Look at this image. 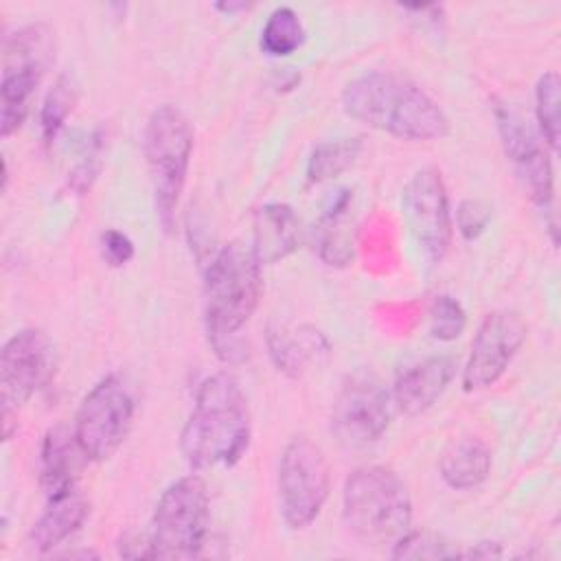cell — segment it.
<instances>
[{
  "instance_id": "6da1fadb",
  "label": "cell",
  "mask_w": 561,
  "mask_h": 561,
  "mask_svg": "<svg viewBox=\"0 0 561 561\" xmlns=\"http://www.w3.org/2000/svg\"><path fill=\"white\" fill-rule=\"evenodd\" d=\"M342 107L351 118L403 140H436L449 131L438 103L390 70H370L348 81Z\"/></svg>"
},
{
  "instance_id": "7a4b0ae2",
  "label": "cell",
  "mask_w": 561,
  "mask_h": 561,
  "mask_svg": "<svg viewBox=\"0 0 561 561\" xmlns=\"http://www.w3.org/2000/svg\"><path fill=\"white\" fill-rule=\"evenodd\" d=\"M250 408L241 383L230 373L202 381L180 436V449L195 469L232 467L250 445Z\"/></svg>"
},
{
  "instance_id": "3957f363",
  "label": "cell",
  "mask_w": 561,
  "mask_h": 561,
  "mask_svg": "<svg viewBox=\"0 0 561 561\" xmlns=\"http://www.w3.org/2000/svg\"><path fill=\"white\" fill-rule=\"evenodd\" d=\"M261 263L241 241L226 243L210 261L204 278V318L208 340L221 359H234L237 333L259 307Z\"/></svg>"
},
{
  "instance_id": "277c9868",
  "label": "cell",
  "mask_w": 561,
  "mask_h": 561,
  "mask_svg": "<svg viewBox=\"0 0 561 561\" xmlns=\"http://www.w3.org/2000/svg\"><path fill=\"white\" fill-rule=\"evenodd\" d=\"M346 528L364 543L397 541L412 522V500L405 482L388 467L355 469L342 491Z\"/></svg>"
},
{
  "instance_id": "5b68a950",
  "label": "cell",
  "mask_w": 561,
  "mask_h": 561,
  "mask_svg": "<svg viewBox=\"0 0 561 561\" xmlns=\"http://www.w3.org/2000/svg\"><path fill=\"white\" fill-rule=\"evenodd\" d=\"M142 151L149 169L156 215L169 232L175 224V208L186 184L193 153V129L188 118L175 105L156 107L145 127Z\"/></svg>"
},
{
  "instance_id": "8992f818",
  "label": "cell",
  "mask_w": 561,
  "mask_h": 561,
  "mask_svg": "<svg viewBox=\"0 0 561 561\" xmlns=\"http://www.w3.org/2000/svg\"><path fill=\"white\" fill-rule=\"evenodd\" d=\"M208 489L199 476L171 482L151 519V559H195L208 535Z\"/></svg>"
},
{
  "instance_id": "52a82bcc",
  "label": "cell",
  "mask_w": 561,
  "mask_h": 561,
  "mask_svg": "<svg viewBox=\"0 0 561 561\" xmlns=\"http://www.w3.org/2000/svg\"><path fill=\"white\" fill-rule=\"evenodd\" d=\"M136 412L131 388L121 375H107L83 397L75 416V443L88 460H107L127 438Z\"/></svg>"
},
{
  "instance_id": "ba28073f",
  "label": "cell",
  "mask_w": 561,
  "mask_h": 561,
  "mask_svg": "<svg viewBox=\"0 0 561 561\" xmlns=\"http://www.w3.org/2000/svg\"><path fill=\"white\" fill-rule=\"evenodd\" d=\"M331 489L324 451L307 436L291 438L278 460V502L285 524L307 528L322 511Z\"/></svg>"
},
{
  "instance_id": "9c48e42d",
  "label": "cell",
  "mask_w": 561,
  "mask_h": 561,
  "mask_svg": "<svg viewBox=\"0 0 561 561\" xmlns=\"http://www.w3.org/2000/svg\"><path fill=\"white\" fill-rule=\"evenodd\" d=\"M50 53L44 26H26L13 33L4 44L2 83H0V131L11 136L26 118L28 101L42 79Z\"/></svg>"
},
{
  "instance_id": "30bf717a",
  "label": "cell",
  "mask_w": 561,
  "mask_h": 561,
  "mask_svg": "<svg viewBox=\"0 0 561 561\" xmlns=\"http://www.w3.org/2000/svg\"><path fill=\"white\" fill-rule=\"evenodd\" d=\"M390 392L370 370L351 373L333 403L331 430L348 447H366L383 436L390 425Z\"/></svg>"
},
{
  "instance_id": "8fae6325",
  "label": "cell",
  "mask_w": 561,
  "mask_h": 561,
  "mask_svg": "<svg viewBox=\"0 0 561 561\" xmlns=\"http://www.w3.org/2000/svg\"><path fill=\"white\" fill-rule=\"evenodd\" d=\"M401 210L416 245L432 263H440L451 245V210L438 169L425 167L408 180Z\"/></svg>"
},
{
  "instance_id": "7c38bea8",
  "label": "cell",
  "mask_w": 561,
  "mask_h": 561,
  "mask_svg": "<svg viewBox=\"0 0 561 561\" xmlns=\"http://www.w3.org/2000/svg\"><path fill=\"white\" fill-rule=\"evenodd\" d=\"M526 335L528 327L519 313L508 309L489 313L471 342L469 359L462 368V388L467 392L491 388L506 373Z\"/></svg>"
},
{
  "instance_id": "4fadbf2b",
  "label": "cell",
  "mask_w": 561,
  "mask_h": 561,
  "mask_svg": "<svg viewBox=\"0 0 561 561\" xmlns=\"http://www.w3.org/2000/svg\"><path fill=\"white\" fill-rule=\"evenodd\" d=\"M55 348L46 333L22 329L11 335L0 353V399L2 405L20 408L53 375Z\"/></svg>"
},
{
  "instance_id": "5bb4252c",
  "label": "cell",
  "mask_w": 561,
  "mask_h": 561,
  "mask_svg": "<svg viewBox=\"0 0 561 561\" xmlns=\"http://www.w3.org/2000/svg\"><path fill=\"white\" fill-rule=\"evenodd\" d=\"M495 121L504 151L524 182V188L533 202L543 208V213H550L554 199V175L541 138L524 121V116L506 103L495 105Z\"/></svg>"
},
{
  "instance_id": "9a60e30c",
  "label": "cell",
  "mask_w": 561,
  "mask_h": 561,
  "mask_svg": "<svg viewBox=\"0 0 561 561\" xmlns=\"http://www.w3.org/2000/svg\"><path fill=\"white\" fill-rule=\"evenodd\" d=\"M454 373L456 364L451 357L445 355L427 357L414 366H408L394 381V405L408 416H416L430 410L447 390L449 381L454 379Z\"/></svg>"
},
{
  "instance_id": "2e32d148",
  "label": "cell",
  "mask_w": 561,
  "mask_h": 561,
  "mask_svg": "<svg viewBox=\"0 0 561 561\" xmlns=\"http://www.w3.org/2000/svg\"><path fill=\"white\" fill-rule=\"evenodd\" d=\"M355 213L353 191L340 188L313 226V245L318 256L331 267H344L353 261Z\"/></svg>"
},
{
  "instance_id": "e0dca14e",
  "label": "cell",
  "mask_w": 561,
  "mask_h": 561,
  "mask_svg": "<svg viewBox=\"0 0 561 561\" xmlns=\"http://www.w3.org/2000/svg\"><path fill=\"white\" fill-rule=\"evenodd\" d=\"M252 252L261 265L289 256L300 243V221L287 204H265L254 213Z\"/></svg>"
},
{
  "instance_id": "ac0fdd59",
  "label": "cell",
  "mask_w": 561,
  "mask_h": 561,
  "mask_svg": "<svg viewBox=\"0 0 561 561\" xmlns=\"http://www.w3.org/2000/svg\"><path fill=\"white\" fill-rule=\"evenodd\" d=\"M85 517L88 502L75 486L48 495L44 513L31 528V543L39 552H48L61 541H66L70 535H75L83 526Z\"/></svg>"
},
{
  "instance_id": "d6986e66",
  "label": "cell",
  "mask_w": 561,
  "mask_h": 561,
  "mask_svg": "<svg viewBox=\"0 0 561 561\" xmlns=\"http://www.w3.org/2000/svg\"><path fill=\"white\" fill-rule=\"evenodd\" d=\"M267 348L276 368L289 377H300L309 364L327 353V342L316 329H280L270 327Z\"/></svg>"
},
{
  "instance_id": "ffe728a7",
  "label": "cell",
  "mask_w": 561,
  "mask_h": 561,
  "mask_svg": "<svg viewBox=\"0 0 561 561\" xmlns=\"http://www.w3.org/2000/svg\"><path fill=\"white\" fill-rule=\"evenodd\" d=\"M438 469L447 486L456 491L476 489L491 471V451L480 438L465 436L443 451Z\"/></svg>"
},
{
  "instance_id": "44dd1931",
  "label": "cell",
  "mask_w": 561,
  "mask_h": 561,
  "mask_svg": "<svg viewBox=\"0 0 561 561\" xmlns=\"http://www.w3.org/2000/svg\"><path fill=\"white\" fill-rule=\"evenodd\" d=\"M75 451H79L75 436L55 427L44 436L42 443V486L46 495H55L75 486ZM81 454V451H79Z\"/></svg>"
},
{
  "instance_id": "7402d4cb",
  "label": "cell",
  "mask_w": 561,
  "mask_h": 561,
  "mask_svg": "<svg viewBox=\"0 0 561 561\" xmlns=\"http://www.w3.org/2000/svg\"><path fill=\"white\" fill-rule=\"evenodd\" d=\"M362 147V138H335L316 145L307 162V180L311 184H320L342 175L355 164Z\"/></svg>"
},
{
  "instance_id": "603a6c76",
  "label": "cell",
  "mask_w": 561,
  "mask_h": 561,
  "mask_svg": "<svg viewBox=\"0 0 561 561\" xmlns=\"http://www.w3.org/2000/svg\"><path fill=\"white\" fill-rule=\"evenodd\" d=\"M305 42V26L298 13L291 7H276L263 28H261V48L272 57H285L298 50Z\"/></svg>"
},
{
  "instance_id": "cb8c5ba5",
  "label": "cell",
  "mask_w": 561,
  "mask_h": 561,
  "mask_svg": "<svg viewBox=\"0 0 561 561\" xmlns=\"http://www.w3.org/2000/svg\"><path fill=\"white\" fill-rule=\"evenodd\" d=\"M75 101H77V92L72 81L68 77H59L55 85L48 90L39 112V129L46 145H50L61 131L68 114L75 107Z\"/></svg>"
},
{
  "instance_id": "d4e9b609",
  "label": "cell",
  "mask_w": 561,
  "mask_h": 561,
  "mask_svg": "<svg viewBox=\"0 0 561 561\" xmlns=\"http://www.w3.org/2000/svg\"><path fill=\"white\" fill-rule=\"evenodd\" d=\"M559 75L557 72H546L539 77L537 88H535V107H537V123L541 129V138L550 145L552 151L559 149Z\"/></svg>"
},
{
  "instance_id": "484cf974",
  "label": "cell",
  "mask_w": 561,
  "mask_h": 561,
  "mask_svg": "<svg viewBox=\"0 0 561 561\" xmlns=\"http://www.w3.org/2000/svg\"><path fill=\"white\" fill-rule=\"evenodd\" d=\"M392 559H456L460 552L443 535L432 530L403 533L390 552Z\"/></svg>"
},
{
  "instance_id": "4316f807",
  "label": "cell",
  "mask_w": 561,
  "mask_h": 561,
  "mask_svg": "<svg viewBox=\"0 0 561 561\" xmlns=\"http://www.w3.org/2000/svg\"><path fill=\"white\" fill-rule=\"evenodd\" d=\"M467 327V313L462 305L447 294H440L430 305V333L440 342L460 337Z\"/></svg>"
},
{
  "instance_id": "83f0119b",
  "label": "cell",
  "mask_w": 561,
  "mask_h": 561,
  "mask_svg": "<svg viewBox=\"0 0 561 561\" xmlns=\"http://www.w3.org/2000/svg\"><path fill=\"white\" fill-rule=\"evenodd\" d=\"M491 221V208L482 199H465L456 210V226L460 234L469 241L478 239Z\"/></svg>"
},
{
  "instance_id": "f1b7e54d",
  "label": "cell",
  "mask_w": 561,
  "mask_h": 561,
  "mask_svg": "<svg viewBox=\"0 0 561 561\" xmlns=\"http://www.w3.org/2000/svg\"><path fill=\"white\" fill-rule=\"evenodd\" d=\"M134 241L125 232L110 228L101 234V254L107 265L121 267L134 259Z\"/></svg>"
},
{
  "instance_id": "f546056e",
  "label": "cell",
  "mask_w": 561,
  "mask_h": 561,
  "mask_svg": "<svg viewBox=\"0 0 561 561\" xmlns=\"http://www.w3.org/2000/svg\"><path fill=\"white\" fill-rule=\"evenodd\" d=\"M96 149H99V145L68 173V184H70V188L72 191H77L79 195L81 193H85L90 186H92V182L96 180V175H99V169H101V162H99V156H96Z\"/></svg>"
},
{
  "instance_id": "4dcf8cb0",
  "label": "cell",
  "mask_w": 561,
  "mask_h": 561,
  "mask_svg": "<svg viewBox=\"0 0 561 561\" xmlns=\"http://www.w3.org/2000/svg\"><path fill=\"white\" fill-rule=\"evenodd\" d=\"M460 557H473V559H497L502 557V548L497 541H480L467 552H460Z\"/></svg>"
}]
</instances>
